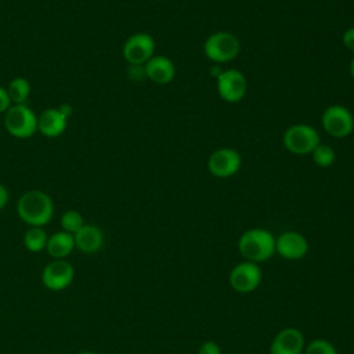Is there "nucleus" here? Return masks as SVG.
<instances>
[{"label": "nucleus", "instance_id": "obj_1", "mask_svg": "<svg viewBox=\"0 0 354 354\" xmlns=\"http://www.w3.org/2000/svg\"><path fill=\"white\" fill-rule=\"evenodd\" d=\"M18 217L30 227L48 224L54 214L53 199L40 189H30L21 195L17 202Z\"/></svg>", "mask_w": 354, "mask_h": 354}, {"label": "nucleus", "instance_id": "obj_2", "mask_svg": "<svg viewBox=\"0 0 354 354\" xmlns=\"http://www.w3.org/2000/svg\"><path fill=\"white\" fill-rule=\"evenodd\" d=\"M238 249L248 261H266L275 252V238L264 228H250L239 236Z\"/></svg>", "mask_w": 354, "mask_h": 354}, {"label": "nucleus", "instance_id": "obj_3", "mask_svg": "<svg viewBox=\"0 0 354 354\" xmlns=\"http://www.w3.org/2000/svg\"><path fill=\"white\" fill-rule=\"evenodd\" d=\"M241 53L239 39L225 30H218L209 35L203 43V54L207 59L216 64H227Z\"/></svg>", "mask_w": 354, "mask_h": 354}, {"label": "nucleus", "instance_id": "obj_4", "mask_svg": "<svg viewBox=\"0 0 354 354\" xmlns=\"http://www.w3.org/2000/svg\"><path fill=\"white\" fill-rule=\"evenodd\" d=\"M319 134L311 124L296 123L289 126L282 136L283 147L295 155H307L319 144Z\"/></svg>", "mask_w": 354, "mask_h": 354}, {"label": "nucleus", "instance_id": "obj_5", "mask_svg": "<svg viewBox=\"0 0 354 354\" xmlns=\"http://www.w3.org/2000/svg\"><path fill=\"white\" fill-rule=\"evenodd\" d=\"M4 127L17 138H29L37 130V116L25 104L11 105L4 115Z\"/></svg>", "mask_w": 354, "mask_h": 354}, {"label": "nucleus", "instance_id": "obj_6", "mask_svg": "<svg viewBox=\"0 0 354 354\" xmlns=\"http://www.w3.org/2000/svg\"><path fill=\"white\" fill-rule=\"evenodd\" d=\"M321 124L330 137L344 138L354 130V116L344 105L332 104L322 112Z\"/></svg>", "mask_w": 354, "mask_h": 354}, {"label": "nucleus", "instance_id": "obj_7", "mask_svg": "<svg viewBox=\"0 0 354 354\" xmlns=\"http://www.w3.org/2000/svg\"><path fill=\"white\" fill-rule=\"evenodd\" d=\"M242 165L241 153L230 147L214 149L207 159V169L217 178H228L235 176Z\"/></svg>", "mask_w": 354, "mask_h": 354}, {"label": "nucleus", "instance_id": "obj_8", "mask_svg": "<svg viewBox=\"0 0 354 354\" xmlns=\"http://www.w3.org/2000/svg\"><path fill=\"white\" fill-rule=\"evenodd\" d=\"M217 93L225 102H239L248 91V80L238 69H225L217 76Z\"/></svg>", "mask_w": 354, "mask_h": 354}, {"label": "nucleus", "instance_id": "obj_9", "mask_svg": "<svg viewBox=\"0 0 354 354\" xmlns=\"http://www.w3.org/2000/svg\"><path fill=\"white\" fill-rule=\"evenodd\" d=\"M155 53V40L149 33L138 32L127 37L122 54L129 65H144Z\"/></svg>", "mask_w": 354, "mask_h": 354}, {"label": "nucleus", "instance_id": "obj_10", "mask_svg": "<svg viewBox=\"0 0 354 354\" xmlns=\"http://www.w3.org/2000/svg\"><path fill=\"white\" fill-rule=\"evenodd\" d=\"M73 277L75 270L69 261L65 259L53 260L41 271V283L48 290L58 292L66 289L72 283Z\"/></svg>", "mask_w": 354, "mask_h": 354}, {"label": "nucleus", "instance_id": "obj_11", "mask_svg": "<svg viewBox=\"0 0 354 354\" xmlns=\"http://www.w3.org/2000/svg\"><path fill=\"white\" fill-rule=\"evenodd\" d=\"M261 282V270L257 263L243 261L235 266L230 274V283L239 293L253 292Z\"/></svg>", "mask_w": 354, "mask_h": 354}, {"label": "nucleus", "instance_id": "obj_12", "mask_svg": "<svg viewBox=\"0 0 354 354\" xmlns=\"http://www.w3.org/2000/svg\"><path fill=\"white\" fill-rule=\"evenodd\" d=\"M308 250V242L300 232L286 231L275 239V252L283 259L299 260L306 256Z\"/></svg>", "mask_w": 354, "mask_h": 354}, {"label": "nucleus", "instance_id": "obj_13", "mask_svg": "<svg viewBox=\"0 0 354 354\" xmlns=\"http://www.w3.org/2000/svg\"><path fill=\"white\" fill-rule=\"evenodd\" d=\"M304 336L297 328H285L274 337L271 354H303Z\"/></svg>", "mask_w": 354, "mask_h": 354}, {"label": "nucleus", "instance_id": "obj_14", "mask_svg": "<svg viewBox=\"0 0 354 354\" xmlns=\"http://www.w3.org/2000/svg\"><path fill=\"white\" fill-rule=\"evenodd\" d=\"M145 77L155 84H169L176 76V66L169 57L153 55L144 64Z\"/></svg>", "mask_w": 354, "mask_h": 354}, {"label": "nucleus", "instance_id": "obj_15", "mask_svg": "<svg viewBox=\"0 0 354 354\" xmlns=\"http://www.w3.org/2000/svg\"><path fill=\"white\" fill-rule=\"evenodd\" d=\"M75 248L86 254H93L102 248L104 234L94 224H84L76 234H73Z\"/></svg>", "mask_w": 354, "mask_h": 354}, {"label": "nucleus", "instance_id": "obj_16", "mask_svg": "<svg viewBox=\"0 0 354 354\" xmlns=\"http://www.w3.org/2000/svg\"><path fill=\"white\" fill-rule=\"evenodd\" d=\"M68 118L58 108H48L37 118V130L46 137H58L66 129Z\"/></svg>", "mask_w": 354, "mask_h": 354}, {"label": "nucleus", "instance_id": "obj_17", "mask_svg": "<svg viewBox=\"0 0 354 354\" xmlns=\"http://www.w3.org/2000/svg\"><path fill=\"white\" fill-rule=\"evenodd\" d=\"M75 249L73 235L65 231H58L48 236L46 250L54 260H62Z\"/></svg>", "mask_w": 354, "mask_h": 354}, {"label": "nucleus", "instance_id": "obj_18", "mask_svg": "<svg viewBox=\"0 0 354 354\" xmlns=\"http://www.w3.org/2000/svg\"><path fill=\"white\" fill-rule=\"evenodd\" d=\"M7 94L10 97V101L14 105L25 104L30 94V84L25 77H15L8 83V87L6 88Z\"/></svg>", "mask_w": 354, "mask_h": 354}, {"label": "nucleus", "instance_id": "obj_19", "mask_svg": "<svg viewBox=\"0 0 354 354\" xmlns=\"http://www.w3.org/2000/svg\"><path fill=\"white\" fill-rule=\"evenodd\" d=\"M47 239L48 236L41 227H30L24 235V245L29 252L37 253L46 249Z\"/></svg>", "mask_w": 354, "mask_h": 354}, {"label": "nucleus", "instance_id": "obj_20", "mask_svg": "<svg viewBox=\"0 0 354 354\" xmlns=\"http://www.w3.org/2000/svg\"><path fill=\"white\" fill-rule=\"evenodd\" d=\"M310 155L313 156L314 163L319 167H329L336 162V152L328 144H321L319 142Z\"/></svg>", "mask_w": 354, "mask_h": 354}, {"label": "nucleus", "instance_id": "obj_21", "mask_svg": "<svg viewBox=\"0 0 354 354\" xmlns=\"http://www.w3.org/2000/svg\"><path fill=\"white\" fill-rule=\"evenodd\" d=\"M84 225L83 216L77 210H66L61 216V227L62 231L69 234H76Z\"/></svg>", "mask_w": 354, "mask_h": 354}, {"label": "nucleus", "instance_id": "obj_22", "mask_svg": "<svg viewBox=\"0 0 354 354\" xmlns=\"http://www.w3.org/2000/svg\"><path fill=\"white\" fill-rule=\"evenodd\" d=\"M304 354H337L335 346L325 339H315L306 346Z\"/></svg>", "mask_w": 354, "mask_h": 354}, {"label": "nucleus", "instance_id": "obj_23", "mask_svg": "<svg viewBox=\"0 0 354 354\" xmlns=\"http://www.w3.org/2000/svg\"><path fill=\"white\" fill-rule=\"evenodd\" d=\"M198 354H221V350L218 347L217 343L212 342V340H207V342H203L198 350Z\"/></svg>", "mask_w": 354, "mask_h": 354}, {"label": "nucleus", "instance_id": "obj_24", "mask_svg": "<svg viewBox=\"0 0 354 354\" xmlns=\"http://www.w3.org/2000/svg\"><path fill=\"white\" fill-rule=\"evenodd\" d=\"M342 41H343V46H344L347 50H350V51L354 53V26H350V28H347V29L343 32V35H342Z\"/></svg>", "mask_w": 354, "mask_h": 354}, {"label": "nucleus", "instance_id": "obj_25", "mask_svg": "<svg viewBox=\"0 0 354 354\" xmlns=\"http://www.w3.org/2000/svg\"><path fill=\"white\" fill-rule=\"evenodd\" d=\"M10 106H11V101H10V97L7 94V90L0 87V113L6 112Z\"/></svg>", "mask_w": 354, "mask_h": 354}, {"label": "nucleus", "instance_id": "obj_26", "mask_svg": "<svg viewBox=\"0 0 354 354\" xmlns=\"http://www.w3.org/2000/svg\"><path fill=\"white\" fill-rule=\"evenodd\" d=\"M7 202H8V191L3 184H0V210L7 205Z\"/></svg>", "mask_w": 354, "mask_h": 354}, {"label": "nucleus", "instance_id": "obj_27", "mask_svg": "<svg viewBox=\"0 0 354 354\" xmlns=\"http://www.w3.org/2000/svg\"><path fill=\"white\" fill-rule=\"evenodd\" d=\"M58 109H59L66 118H69V116L72 115V112H73V109H72V106H71L69 104H62L61 106H58Z\"/></svg>", "mask_w": 354, "mask_h": 354}, {"label": "nucleus", "instance_id": "obj_28", "mask_svg": "<svg viewBox=\"0 0 354 354\" xmlns=\"http://www.w3.org/2000/svg\"><path fill=\"white\" fill-rule=\"evenodd\" d=\"M348 72H350V76H351V77H353V80H354V57H353V58H351V61H350Z\"/></svg>", "mask_w": 354, "mask_h": 354}, {"label": "nucleus", "instance_id": "obj_29", "mask_svg": "<svg viewBox=\"0 0 354 354\" xmlns=\"http://www.w3.org/2000/svg\"><path fill=\"white\" fill-rule=\"evenodd\" d=\"M79 354H95V353H93V351H83V353H79Z\"/></svg>", "mask_w": 354, "mask_h": 354}]
</instances>
